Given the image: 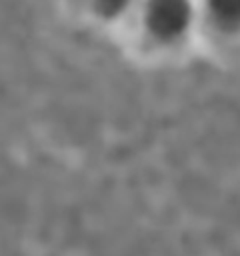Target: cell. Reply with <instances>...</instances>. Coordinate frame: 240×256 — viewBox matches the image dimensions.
Returning a JSON list of instances; mask_svg holds the SVG:
<instances>
[{"label": "cell", "instance_id": "6da1fadb", "mask_svg": "<svg viewBox=\"0 0 240 256\" xmlns=\"http://www.w3.org/2000/svg\"><path fill=\"white\" fill-rule=\"evenodd\" d=\"M182 22L180 0H150L148 2V24L158 34H170Z\"/></svg>", "mask_w": 240, "mask_h": 256}, {"label": "cell", "instance_id": "7a4b0ae2", "mask_svg": "<svg viewBox=\"0 0 240 256\" xmlns=\"http://www.w3.org/2000/svg\"><path fill=\"white\" fill-rule=\"evenodd\" d=\"M94 2L100 8V12H104V14H116V12L124 10V6L128 4V0H94Z\"/></svg>", "mask_w": 240, "mask_h": 256}]
</instances>
